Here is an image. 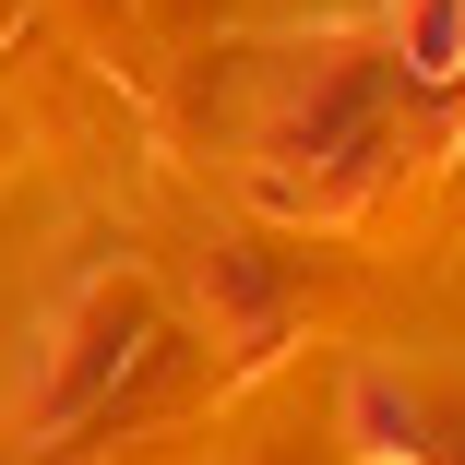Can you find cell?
I'll list each match as a JSON object with an SVG mask.
<instances>
[{
	"instance_id": "2",
	"label": "cell",
	"mask_w": 465,
	"mask_h": 465,
	"mask_svg": "<svg viewBox=\"0 0 465 465\" xmlns=\"http://www.w3.org/2000/svg\"><path fill=\"white\" fill-rule=\"evenodd\" d=\"M382 48H394V72L418 84L430 108L465 96V0H394V13H382Z\"/></svg>"
},
{
	"instance_id": "1",
	"label": "cell",
	"mask_w": 465,
	"mask_h": 465,
	"mask_svg": "<svg viewBox=\"0 0 465 465\" xmlns=\"http://www.w3.org/2000/svg\"><path fill=\"white\" fill-rule=\"evenodd\" d=\"M132 358H143V287H132V274H96V287L60 311V334H48V370H36V430L84 418V406H96Z\"/></svg>"
}]
</instances>
